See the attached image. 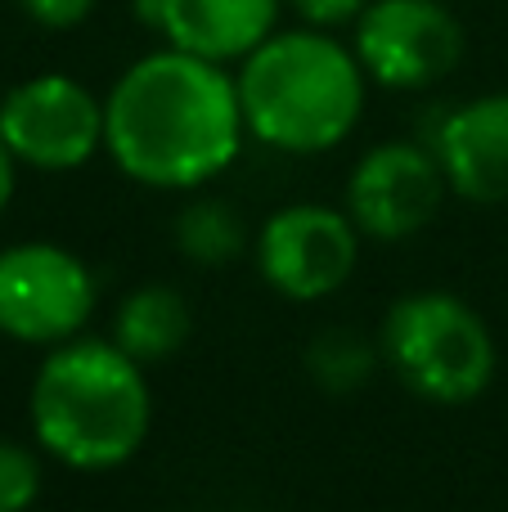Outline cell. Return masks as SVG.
<instances>
[{"label": "cell", "instance_id": "cell-7", "mask_svg": "<svg viewBox=\"0 0 508 512\" xmlns=\"http://www.w3.org/2000/svg\"><path fill=\"white\" fill-rule=\"evenodd\" d=\"M0 140L36 171H77L104 149V99L63 72L27 77L0 99Z\"/></svg>", "mask_w": 508, "mask_h": 512}, {"label": "cell", "instance_id": "cell-2", "mask_svg": "<svg viewBox=\"0 0 508 512\" xmlns=\"http://www.w3.org/2000/svg\"><path fill=\"white\" fill-rule=\"evenodd\" d=\"M153 423L144 364L104 337H68L32 382V432L45 454L81 472L135 459Z\"/></svg>", "mask_w": 508, "mask_h": 512}, {"label": "cell", "instance_id": "cell-6", "mask_svg": "<svg viewBox=\"0 0 508 512\" xmlns=\"http://www.w3.org/2000/svg\"><path fill=\"white\" fill-rule=\"evenodd\" d=\"M95 310V274L54 243H18L0 252V333L27 346H59L86 328Z\"/></svg>", "mask_w": 508, "mask_h": 512}, {"label": "cell", "instance_id": "cell-3", "mask_svg": "<svg viewBox=\"0 0 508 512\" xmlns=\"http://www.w3.org/2000/svg\"><path fill=\"white\" fill-rule=\"evenodd\" d=\"M365 68L324 27L270 32L239 63L243 122L279 153L338 149L365 113Z\"/></svg>", "mask_w": 508, "mask_h": 512}, {"label": "cell", "instance_id": "cell-8", "mask_svg": "<svg viewBox=\"0 0 508 512\" xmlns=\"http://www.w3.org/2000/svg\"><path fill=\"white\" fill-rule=\"evenodd\" d=\"M360 230L347 212L320 203L279 207L257 234L261 279L288 301H320L351 279Z\"/></svg>", "mask_w": 508, "mask_h": 512}, {"label": "cell", "instance_id": "cell-11", "mask_svg": "<svg viewBox=\"0 0 508 512\" xmlns=\"http://www.w3.org/2000/svg\"><path fill=\"white\" fill-rule=\"evenodd\" d=\"M450 194L468 203H508V90L459 104L441 122L437 149Z\"/></svg>", "mask_w": 508, "mask_h": 512}, {"label": "cell", "instance_id": "cell-13", "mask_svg": "<svg viewBox=\"0 0 508 512\" xmlns=\"http://www.w3.org/2000/svg\"><path fill=\"white\" fill-rule=\"evenodd\" d=\"M248 230H243L239 212L221 198H194L189 207H180L176 216V248L198 265H225L243 252Z\"/></svg>", "mask_w": 508, "mask_h": 512}, {"label": "cell", "instance_id": "cell-10", "mask_svg": "<svg viewBox=\"0 0 508 512\" xmlns=\"http://www.w3.org/2000/svg\"><path fill=\"white\" fill-rule=\"evenodd\" d=\"M284 0H135V18L167 36V45L212 63H243L279 32Z\"/></svg>", "mask_w": 508, "mask_h": 512}, {"label": "cell", "instance_id": "cell-4", "mask_svg": "<svg viewBox=\"0 0 508 512\" xmlns=\"http://www.w3.org/2000/svg\"><path fill=\"white\" fill-rule=\"evenodd\" d=\"M383 355L423 400L468 405L495 378V337L455 292H410L383 319Z\"/></svg>", "mask_w": 508, "mask_h": 512}, {"label": "cell", "instance_id": "cell-9", "mask_svg": "<svg viewBox=\"0 0 508 512\" xmlns=\"http://www.w3.org/2000/svg\"><path fill=\"white\" fill-rule=\"evenodd\" d=\"M446 171L441 158L423 144H378L356 162L347 180V216L360 234L378 243H401L432 225L446 203Z\"/></svg>", "mask_w": 508, "mask_h": 512}, {"label": "cell", "instance_id": "cell-15", "mask_svg": "<svg viewBox=\"0 0 508 512\" xmlns=\"http://www.w3.org/2000/svg\"><path fill=\"white\" fill-rule=\"evenodd\" d=\"M41 495V463L27 445L0 441V512H27Z\"/></svg>", "mask_w": 508, "mask_h": 512}, {"label": "cell", "instance_id": "cell-17", "mask_svg": "<svg viewBox=\"0 0 508 512\" xmlns=\"http://www.w3.org/2000/svg\"><path fill=\"white\" fill-rule=\"evenodd\" d=\"M284 5H293V14L302 18L306 27H324V32H333V27L356 23V18L365 14L369 0H284Z\"/></svg>", "mask_w": 508, "mask_h": 512}, {"label": "cell", "instance_id": "cell-16", "mask_svg": "<svg viewBox=\"0 0 508 512\" xmlns=\"http://www.w3.org/2000/svg\"><path fill=\"white\" fill-rule=\"evenodd\" d=\"M23 14L32 23L50 27V32H68V27H81L90 14H95L99 0H18Z\"/></svg>", "mask_w": 508, "mask_h": 512}, {"label": "cell", "instance_id": "cell-12", "mask_svg": "<svg viewBox=\"0 0 508 512\" xmlns=\"http://www.w3.org/2000/svg\"><path fill=\"white\" fill-rule=\"evenodd\" d=\"M113 342L140 364H153V360L176 355L180 346L189 342V306H185V297H180L176 288H162V283L135 288L131 297L117 306Z\"/></svg>", "mask_w": 508, "mask_h": 512}, {"label": "cell", "instance_id": "cell-18", "mask_svg": "<svg viewBox=\"0 0 508 512\" xmlns=\"http://www.w3.org/2000/svg\"><path fill=\"white\" fill-rule=\"evenodd\" d=\"M14 167H18V158L9 153V144L0 140V216H5L9 198H14Z\"/></svg>", "mask_w": 508, "mask_h": 512}, {"label": "cell", "instance_id": "cell-1", "mask_svg": "<svg viewBox=\"0 0 508 512\" xmlns=\"http://www.w3.org/2000/svg\"><path fill=\"white\" fill-rule=\"evenodd\" d=\"M239 86L225 63L176 45L135 59L104 99V149L149 189H198L216 180L243 144Z\"/></svg>", "mask_w": 508, "mask_h": 512}, {"label": "cell", "instance_id": "cell-14", "mask_svg": "<svg viewBox=\"0 0 508 512\" xmlns=\"http://www.w3.org/2000/svg\"><path fill=\"white\" fill-rule=\"evenodd\" d=\"M306 369H311V378L324 391H356L374 373V351L356 333H347V328H329V333H320L311 342Z\"/></svg>", "mask_w": 508, "mask_h": 512}, {"label": "cell", "instance_id": "cell-5", "mask_svg": "<svg viewBox=\"0 0 508 512\" xmlns=\"http://www.w3.org/2000/svg\"><path fill=\"white\" fill-rule=\"evenodd\" d=\"M464 23L441 0H369L356 18V59L387 90L446 81L464 59Z\"/></svg>", "mask_w": 508, "mask_h": 512}]
</instances>
